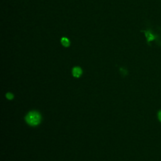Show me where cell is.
Masks as SVG:
<instances>
[{
    "instance_id": "5b68a950",
    "label": "cell",
    "mask_w": 161,
    "mask_h": 161,
    "mask_svg": "<svg viewBox=\"0 0 161 161\" xmlns=\"http://www.w3.org/2000/svg\"><path fill=\"white\" fill-rule=\"evenodd\" d=\"M6 98H7L8 99H11L13 98V95L11 93H8V94H6Z\"/></svg>"
},
{
    "instance_id": "8992f818",
    "label": "cell",
    "mask_w": 161,
    "mask_h": 161,
    "mask_svg": "<svg viewBox=\"0 0 161 161\" xmlns=\"http://www.w3.org/2000/svg\"><path fill=\"white\" fill-rule=\"evenodd\" d=\"M158 118L159 121L161 122V110L158 113Z\"/></svg>"
},
{
    "instance_id": "277c9868",
    "label": "cell",
    "mask_w": 161,
    "mask_h": 161,
    "mask_svg": "<svg viewBox=\"0 0 161 161\" xmlns=\"http://www.w3.org/2000/svg\"><path fill=\"white\" fill-rule=\"evenodd\" d=\"M146 37H147L148 41H150V40H152L154 39V36L150 33V32H146Z\"/></svg>"
},
{
    "instance_id": "6da1fadb",
    "label": "cell",
    "mask_w": 161,
    "mask_h": 161,
    "mask_svg": "<svg viewBox=\"0 0 161 161\" xmlns=\"http://www.w3.org/2000/svg\"><path fill=\"white\" fill-rule=\"evenodd\" d=\"M40 115L37 111H32L26 116L25 120L27 123L32 126H36L40 122Z\"/></svg>"
},
{
    "instance_id": "7a4b0ae2",
    "label": "cell",
    "mask_w": 161,
    "mask_h": 161,
    "mask_svg": "<svg viewBox=\"0 0 161 161\" xmlns=\"http://www.w3.org/2000/svg\"><path fill=\"white\" fill-rule=\"evenodd\" d=\"M82 69L79 67H76L72 69V74L75 78H79L82 75Z\"/></svg>"
},
{
    "instance_id": "3957f363",
    "label": "cell",
    "mask_w": 161,
    "mask_h": 161,
    "mask_svg": "<svg viewBox=\"0 0 161 161\" xmlns=\"http://www.w3.org/2000/svg\"><path fill=\"white\" fill-rule=\"evenodd\" d=\"M61 43L63 45L64 47H67L70 46V42L68 40V38H67L66 37H63L61 39Z\"/></svg>"
}]
</instances>
